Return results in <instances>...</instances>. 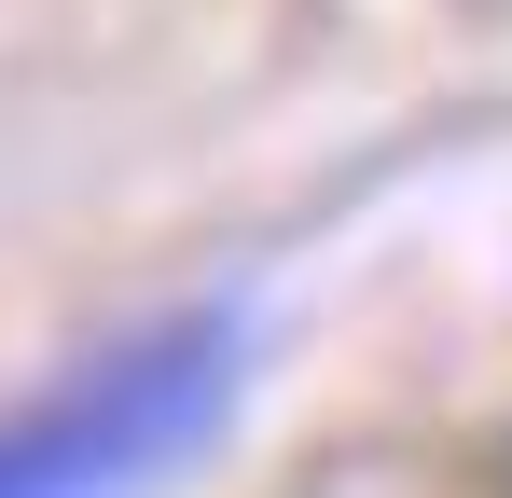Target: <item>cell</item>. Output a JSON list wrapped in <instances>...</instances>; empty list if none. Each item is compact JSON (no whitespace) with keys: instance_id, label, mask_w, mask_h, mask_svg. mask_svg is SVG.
Returning <instances> with one entry per match:
<instances>
[{"instance_id":"obj_1","label":"cell","mask_w":512,"mask_h":498,"mask_svg":"<svg viewBox=\"0 0 512 498\" xmlns=\"http://www.w3.org/2000/svg\"><path fill=\"white\" fill-rule=\"evenodd\" d=\"M250 360H263V332L236 291L139 319L125 346L70 360L42 402L0 415V498H153V485H180L236 429Z\"/></svg>"}]
</instances>
